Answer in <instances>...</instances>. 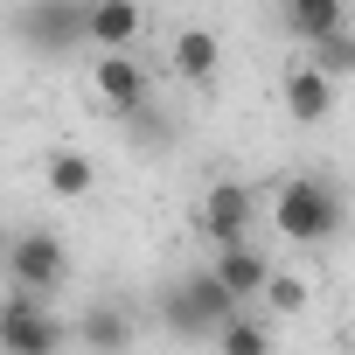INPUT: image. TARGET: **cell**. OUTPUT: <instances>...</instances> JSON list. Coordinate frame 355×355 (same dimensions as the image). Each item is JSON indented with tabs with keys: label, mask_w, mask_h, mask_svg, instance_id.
Segmentation results:
<instances>
[{
	"label": "cell",
	"mask_w": 355,
	"mask_h": 355,
	"mask_svg": "<svg viewBox=\"0 0 355 355\" xmlns=\"http://www.w3.org/2000/svg\"><path fill=\"white\" fill-rule=\"evenodd\" d=\"M341 223H348V209L320 174H293V182L272 189V230L286 244H334Z\"/></svg>",
	"instance_id": "6da1fadb"
},
{
	"label": "cell",
	"mask_w": 355,
	"mask_h": 355,
	"mask_svg": "<svg viewBox=\"0 0 355 355\" xmlns=\"http://www.w3.org/2000/svg\"><path fill=\"white\" fill-rule=\"evenodd\" d=\"M15 42L28 49V56H77L84 49V0H21L15 8Z\"/></svg>",
	"instance_id": "7a4b0ae2"
},
{
	"label": "cell",
	"mask_w": 355,
	"mask_h": 355,
	"mask_svg": "<svg viewBox=\"0 0 355 355\" xmlns=\"http://www.w3.org/2000/svg\"><path fill=\"white\" fill-rule=\"evenodd\" d=\"M230 306H237V300L216 286V272H209V265H196L189 279H174V286L160 293V320L182 334V341H209V327H216Z\"/></svg>",
	"instance_id": "3957f363"
},
{
	"label": "cell",
	"mask_w": 355,
	"mask_h": 355,
	"mask_svg": "<svg viewBox=\"0 0 355 355\" xmlns=\"http://www.w3.org/2000/svg\"><path fill=\"white\" fill-rule=\"evenodd\" d=\"M0 265H8V279H15L21 293H42V300L70 286V251H63V237L42 230V223H35V230H15L8 251H0Z\"/></svg>",
	"instance_id": "277c9868"
},
{
	"label": "cell",
	"mask_w": 355,
	"mask_h": 355,
	"mask_svg": "<svg viewBox=\"0 0 355 355\" xmlns=\"http://www.w3.org/2000/svg\"><path fill=\"white\" fill-rule=\"evenodd\" d=\"M70 341V320L63 313H49V300L42 293H8L0 300V348L8 355H56Z\"/></svg>",
	"instance_id": "5b68a950"
},
{
	"label": "cell",
	"mask_w": 355,
	"mask_h": 355,
	"mask_svg": "<svg viewBox=\"0 0 355 355\" xmlns=\"http://www.w3.org/2000/svg\"><path fill=\"white\" fill-rule=\"evenodd\" d=\"M91 98L125 119V112L153 105V77H146V63H139L132 49H98V56H91Z\"/></svg>",
	"instance_id": "8992f818"
},
{
	"label": "cell",
	"mask_w": 355,
	"mask_h": 355,
	"mask_svg": "<svg viewBox=\"0 0 355 355\" xmlns=\"http://www.w3.org/2000/svg\"><path fill=\"white\" fill-rule=\"evenodd\" d=\"M251 223H258V196L244 189V182H209L202 189V202H196V230L209 237V244H237V237H251Z\"/></svg>",
	"instance_id": "52a82bcc"
},
{
	"label": "cell",
	"mask_w": 355,
	"mask_h": 355,
	"mask_svg": "<svg viewBox=\"0 0 355 355\" xmlns=\"http://www.w3.org/2000/svg\"><path fill=\"white\" fill-rule=\"evenodd\" d=\"M209 272H216V286H223L237 306H258V293H265V279H272V258H265L251 237H237V244H216Z\"/></svg>",
	"instance_id": "ba28073f"
},
{
	"label": "cell",
	"mask_w": 355,
	"mask_h": 355,
	"mask_svg": "<svg viewBox=\"0 0 355 355\" xmlns=\"http://www.w3.org/2000/svg\"><path fill=\"white\" fill-rule=\"evenodd\" d=\"M279 105H286L293 125H320V119L334 112V77H320L306 56H293L286 77H279Z\"/></svg>",
	"instance_id": "9c48e42d"
},
{
	"label": "cell",
	"mask_w": 355,
	"mask_h": 355,
	"mask_svg": "<svg viewBox=\"0 0 355 355\" xmlns=\"http://www.w3.org/2000/svg\"><path fill=\"white\" fill-rule=\"evenodd\" d=\"M146 28L139 0H84V42L91 49H132Z\"/></svg>",
	"instance_id": "30bf717a"
},
{
	"label": "cell",
	"mask_w": 355,
	"mask_h": 355,
	"mask_svg": "<svg viewBox=\"0 0 355 355\" xmlns=\"http://www.w3.org/2000/svg\"><path fill=\"white\" fill-rule=\"evenodd\" d=\"M42 189H49L56 202H84V196L98 189V160L77 153V146H49V153H42Z\"/></svg>",
	"instance_id": "8fae6325"
},
{
	"label": "cell",
	"mask_w": 355,
	"mask_h": 355,
	"mask_svg": "<svg viewBox=\"0 0 355 355\" xmlns=\"http://www.w3.org/2000/svg\"><path fill=\"white\" fill-rule=\"evenodd\" d=\"M216 70H223V42H216V28L189 21L182 35H174V77H189V84H216Z\"/></svg>",
	"instance_id": "7c38bea8"
},
{
	"label": "cell",
	"mask_w": 355,
	"mask_h": 355,
	"mask_svg": "<svg viewBox=\"0 0 355 355\" xmlns=\"http://www.w3.org/2000/svg\"><path fill=\"white\" fill-rule=\"evenodd\" d=\"M70 341H84V348H98V355H119V348L132 341V320H125L112 300H91V306L70 320Z\"/></svg>",
	"instance_id": "4fadbf2b"
},
{
	"label": "cell",
	"mask_w": 355,
	"mask_h": 355,
	"mask_svg": "<svg viewBox=\"0 0 355 355\" xmlns=\"http://www.w3.org/2000/svg\"><path fill=\"white\" fill-rule=\"evenodd\" d=\"M279 28L306 49L327 28H348V0H279Z\"/></svg>",
	"instance_id": "5bb4252c"
},
{
	"label": "cell",
	"mask_w": 355,
	"mask_h": 355,
	"mask_svg": "<svg viewBox=\"0 0 355 355\" xmlns=\"http://www.w3.org/2000/svg\"><path fill=\"white\" fill-rule=\"evenodd\" d=\"M209 341H216L223 355H272V327L251 320V306H230V313L209 327Z\"/></svg>",
	"instance_id": "9a60e30c"
},
{
	"label": "cell",
	"mask_w": 355,
	"mask_h": 355,
	"mask_svg": "<svg viewBox=\"0 0 355 355\" xmlns=\"http://www.w3.org/2000/svg\"><path fill=\"white\" fill-rule=\"evenodd\" d=\"M300 56H306L320 77H334V84H341V77H355V21H348V28H327V35H313Z\"/></svg>",
	"instance_id": "2e32d148"
},
{
	"label": "cell",
	"mask_w": 355,
	"mask_h": 355,
	"mask_svg": "<svg viewBox=\"0 0 355 355\" xmlns=\"http://www.w3.org/2000/svg\"><path fill=\"white\" fill-rule=\"evenodd\" d=\"M258 300H265V306H279V313H306V300H313V286H306V279H293V272H272Z\"/></svg>",
	"instance_id": "e0dca14e"
},
{
	"label": "cell",
	"mask_w": 355,
	"mask_h": 355,
	"mask_svg": "<svg viewBox=\"0 0 355 355\" xmlns=\"http://www.w3.org/2000/svg\"><path fill=\"white\" fill-rule=\"evenodd\" d=\"M8 237H15V223H8V216H0V251H8Z\"/></svg>",
	"instance_id": "ac0fdd59"
}]
</instances>
